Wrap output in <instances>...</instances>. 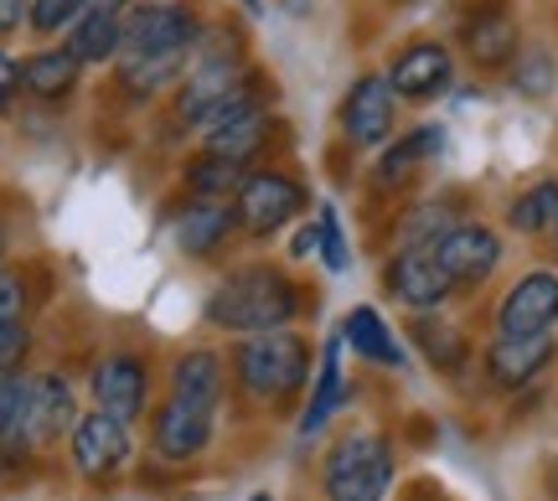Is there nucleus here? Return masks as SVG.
Wrapping results in <instances>:
<instances>
[{"instance_id": "nucleus-1", "label": "nucleus", "mask_w": 558, "mask_h": 501, "mask_svg": "<svg viewBox=\"0 0 558 501\" xmlns=\"http://www.w3.org/2000/svg\"><path fill=\"white\" fill-rule=\"evenodd\" d=\"M207 316L222 331H243V337H264L295 316V284L279 269H239L218 284V295L207 301Z\"/></svg>"}, {"instance_id": "nucleus-13", "label": "nucleus", "mask_w": 558, "mask_h": 501, "mask_svg": "<svg viewBox=\"0 0 558 501\" xmlns=\"http://www.w3.org/2000/svg\"><path fill=\"white\" fill-rule=\"evenodd\" d=\"M554 362V337L543 331V337H497L492 341V352H486V367H492V378L501 388H522V382H533Z\"/></svg>"}, {"instance_id": "nucleus-37", "label": "nucleus", "mask_w": 558, "mask_h": 501, "mask_svg": "<svg viewBox=\"0 0 558 501\" xmlns=\"http://www.w3.org/2000/svg\"><path fill=\"white\" fill-rule=\"evenodd\" d=\"M124 5H130V0H83V11H114V16H120Z\"/></svg>"}, {"instance_id": "nucleus-21", "label": "nucleus", "mask_w": 558, "mask_h": 501, "mask_svg": "<svg viewBox=\"0 0 558 501\" xmlns=\"http://www.w3.org/2000/svg\"><path fill=\"white\" fill-rule=\"evenodd\" d=\"M120 47H124V21L114 16V11H83V16L73 21L68 52L78 62H109Z\"/></svg>"}, {"instance_id": "nucleus-6", "label": "nucleus", "mask_w": 558, "mask_h": 501, "mask_svg": "<svg viewBox=\"0 0 558 501\" xmlns=\"http://www.w3.org/2000/svg\"><path fill=\"white\" fill-rule=\"evenodd\" d=\"M300 207H305L300 181L279 176V171H248L239 186V222L248 233H279Z\"/></svg>"}, {"instance_id": "nucleus-16", "label": "nucleus", "mask_w": 558, "mask_h": 501, "mask_svg": "<svg viewBox=\"0 0 558 501\" xmlns=\"http://www.w3.org/2000/svg\"><path fill=\"white\" fill-rule=\"evenodd\" d=\"M213 435V414L186 408V403H166L156 414V450L166 461H192Z\"/></svg>"}, {"instance_id": "nucleus-4", "label": "nucleus", "mask_w": 558, "mask_h": 501, "mask_svg": "<svg viewBox=\"0 0 558 501\" xmlns=\"http://www.w3.org/2000/svg\"><path fill=\"white\" fill-rule=\"evenodd\" d=\"M202 37L197 16L186 5H171V0H150V5H135L124 16V58H156V52H192Z\"/></svg>"}, {"instance_id": "nucleus-30", "label": "nucleus", "mask_w": 558, "mask_h": 501, "mask_svg": "<svg viewBox=\"0 0 558 501\" xmlns=\"http://www.w3.org/2000/svg\"><path fill=\"white\" fill-rule=\"evenodd\" d=\"M73 16H83V0H32V26L37 32H58Z\"/></svg>"}, {"instance_id": "nucleus-33", "label": "nucleus", "mask_w": 558, "mask_h": 501, "mask_svg": "<svg viewBox=\"0 0 558 501\" xmlns=\"http://www.w3.org/2000/svg\"><path fill=\"white\" fill-rule=\"evenodd\" d=\"M21 305H26L21 280L11 274V269H0V321H21Z\"/></svg>"}, {"instance_id": "nucleus-28", "label": "nucleus", "mask_w": 558, "mask_h": 501, "mask_svg": "<svg viewBox=\"0 0 558 501\" xmlns=\"http://www.w3.org/2000/svg\"><path fill=\"white\" fill-rule=\"evenodd\" d=\"M243 176H248V171H243L239 161H222V156H202V161H192V171H186V181H192L197 192H207V197L239 192Z\"/></svg>"}, {"instance_id": "nucleus-35", "label": "nucleus", "mask_w": 558, "mask_h": 501, "mask_svg": "<svg viewBox=\"0 0 558 501\" xmlns=\"http://www.w3.org/2000/svg\"><path fill=\"white\" fill-rule=\"evenodd\" d=\"M26 16H32V5H26V0H0V37H5V32H16Z\"/></svg>"}, {"instance_id": "nucleus-39", "label": "nucleus", "mask_w": 558, "mask_h": 501, "mask_svg": "<svg viewBox=\"0 0 558 501\" xmlns=\"http://www.w3.org/2000/svg\"><path fill=\"white\" fill-rule=\"evenodd\" d=\"M248 501H275V497H264V491H259V497H248Z\"/></svg>"}, {"instance_id": "nucleus-38", "label": "nucleus", "mask_w": 558, "mask_h": 501, "mask_svg": "<svg viewBox=\"0 0 558 501\" xmlns=\"http://www.w3.org/2000/svg\"><path fill=\"white\" fill-rule=\"evenodd\" d=\"M243 5H248V16H259V11H264L259 0H243Z\"/></svg>"}, {"instance_id": "nucleus-19", "label": "nucleus", "mask_w": 558, "mask_h": 501, "mask_svg": "<svg viewBox=\"0 0 558 501\" xmlns=\"http://www.w3.org/2000/svg\"><path fill=\"white\" fill-rule=\"evenodd\" d=\"M341 337H347V346H352L357 357L383 362V367H403V346L393 341L388 321H383L373 305H357V310L347 316V326H341Z\"/></svg>"}, {"instance_id": "nucleus-26", "label": "nucleus", "mask_w": 558, "mask_h": 501, "mask_svg": "<svg viewBox=\"0 0 558 501\" xmlns=\"http://www.w3.org/2000/svg\"><path fill=\"white\" fill-rule=\"evenodd\" d=\"M558 222V186L554 181H538L533 192H522L512 201V228L518 233H554Z\"/></svg>"}, {"instance_id": "nucleus-40", "label": "nucleus", "mask_w": 558, "mask_h": 501, "mask_svg": "<svg viewBox=\"0 0 558 501\" xmlns=\"http://www.w3.org/2000/svg\"><path fill=\"white\" fill-rule=\"evenodd\" d=\"M554 239H558V222H554Z\"/></svg>"}, {"instance_id": "nucleus-27", "label": "nucleus", "mask_w": 558, "mask_h": 501, "mask_svg": "<svg viewBox=\"0 0 558 501\" xmlns=\"http://www.w3.org/2000/svg\"><path fill=\"white\" fill-rule=\"evenodd\" d=\"M186 68V52H156V58H124V83L135 94H150V88H166Z\"/></svg>"}, {"instance_id": "nucleus-22", "label": "nucleus", "mask_w": 558, "mask_h": 501, "mask_svg": "<svg viewBox=\"0 0 558 501\" xmlns=\"http://www.w3.org/2000/svg\"><path fill=\"white\" fill-rule=\"evenodd\" d=\"M341 403V337L326 341V362H320V382L316 393H311V408H305V419H300V435L311 440L320 435V424L331 419V408Z\"/></svg>"}, {"instance_id": "nucleus-31", "label": "nucleus", "mask_w": 558, "mask_h": 501, "mask_svg": "<svg viewBox=\"0 0 558 501\" xmlns=\"http://www.w3.org/2000/svg\"><path fill=\"white\" fill-rule=\"evenodd\" d=\"M518 88L522 94H548L554 88V62L543 58V52H527V62L518 68Z\"/></svg>"}, {"instance_id": "nucleus-17", "label": "nucleus", "mask_w": 558, "mask_h": 501, "mask_svg": "<svg viewBox=\"0 0 558 501\" xmlns=\"http://www.w3.org/2000/svg\"><path fill=\"white\" fill-rule=\"evenodd\" d=\"M222 393V362L213 352H186L177 362V378H171V403H186V408H202L213 414Z\"/></svg>"}, {"instance_id": "nucleus-15", "label": "nucleus", "mask_w": 558, "mask_h": 501, "mask_svg": "<svg viewBox=\"0 0 558 501\" xmlns=\"http://www.w3.org/2000/svg\"><path fill=\"white\" fill-rule=\"evenodd\" d=\"M460 41H465V52H471L476 62L497 68V62L512 58V47H518V26H512V16H507L501 5H481V11L465 16Z\"/></svg>"}, {"instance_id": "nucleus-9", "label": "nucleus", "mask_w": 558, "mask_h": 501, "mask_svg": "<svg viewBox=\"0 0 558 501\" xmlns=\"http://www.w3.org/2000/svg\"><path fill=\"white\" fill-rule=\"evenodd\" d=\"M73 461L88 481H104L114 476L124 461H130V435H124L120 419L109 414H88V419L73 424Z\"/></svg>"}, {"instance_id": "nucleus-18", "label": "nucleus", "mask_w": 558, "mask_h": 501, "mask_svg": "<svg viewBox=\"0 0 558 501\" xmlns=\"http://www.w3.org/2000/svg\"><path fill=\"white\" fill-rule=\"evenodd\" d=\"M0 450H32V378L0 372Z\"/></svg>"}, {"instance_id": "nucleus-32", "label": "nucleus", "mask_w": 558, "mask_h": 501, "mask_svg": "<svg viewBox=\"0 0 558 501\" xmlns=\"http://www.w3.org/2000/svg\"><path fill=\"white\" fill-rule=\"evenodd\" d=\"M26 352V326L21 321H0V372H11V362Z\"/></svg>"}, {"instance_id": "nucleus-25", "label": "nucleus", "mask_w": 558, "mask_h": 501, "mask_svg": "<svg viewBox=\"0 0 558 501\" xmlns=\"http://www.w3.org/2000/svg\"><path fill=\"white\" fill-rule=\"evenodd\" d=\"M228 228H233V218H228L222 207H192V212H181V222H177V243L186 254H213Z\"/></svg>"}, {"instance_id": "nucleus-34", "label": "nucleus", "mask_w": 558, "mask_h": 501, "mask_svg": "<svg viewBox=\"0 0 558 501\" xmlns=\"http://www.w3.org/2000/svg\"><path fill=\"white\" fill-rule=\"evenodd\" d=\"M16 88H21V68L5 52H0V114L11 109V99H16Z\"/></svg>"}, {"instance_id": "nucleus-23", "label": "nucleus", "mask_w": 558, "mask_h": 501, "mask_svg": "<svg viewBox=\"0 0 558 501\" xmlns=\"http://www.w3.org/2000/svg\"><path fill=\"white\" fill-rule=\"evenodd\" d=\"M264 140H269V120L254 109V114H243V120L213 130V135H207V156H222V161H239L243 166Z\"/></svg>"}, {"instance_id": "nucleus-10", "label": "nucleus", "mask_w": 558, "mask_h": 501, "mask_svg": "<svg viewBox=\"0 0 558 501\" xmlns=\"http://www.w3.org/2000/svg\"><path fill=\"white\" fill-rule=\"evenodd\" d=\"M388 290L399 295L403 305H414V310H435V305L450 301V274L435 264L429 248H403L399 259L388 264Z\"/></svg>"}, {"instance_id": "nucleus-24", "label": "nucleus", "mask_w": 558, "mask_h": 501, "mask_svg": "<svg viewBox=\"0 0 558 501\" xmlns=\"http://www.w3.org/2000/svg\"><path fill=\"white\" fill-rule=\"evenodd\" d=\"M439 145H445V130H439V124H424V130H414L409 140H399L393 150H388V156H383L378 181H383V186H399V181L409 176V171H414L424 156H435Z\"/></svg>"}, {"instance_id": "nucleus-2", "label": "nucleus", "mask_w": 558, "mask_h": 501, "mask_svg": "<svg viewBox=\"0 0 558 501\" xmlns=\"http://www.w3.org/2000/svg\"><path fill=\"white\" fill-rule=\"evenodd\" d=\"M388 486H393V450H388L383 435L352 429L326 455V491H331V501H383Z\"/></svg>"}, {"instance_id": "nucleus-5", "label": "nucleus", "mask_w": 558, "mask_h": 501, "mask_svg": "<svg viewBox=\"0 0 558 501\" xmlns=\"http://www.w3.org/2000/svg\"><path fill=\"white\" fill-rule=\"evenodd\" d=\"M429 254L435 264L450 274V284H481L501 259V243L492 228H481V222H456V228H445L435 243H429Z\"/></svg>"}, {"instance_id": "nucleus-12", "label": "nucleus", "mask_w": 558, "mask_h": 501, "mask_svg": "<svg viewBox=\"0 0 558 501\" xmlns=\"http://www.w3.org/2000/svg\"><path fill=\"white\" fill-rule=\"evenodd\" d=\"M94 399H99V414L130 424L145 408V367L135 357H104L94 367Z\"/></svg>"}, {"instance_id": "nucleus-7", "label": "nucleus", "mask_w": 558, "mask_h": 501, "mask_svg": "<svg viewBox=\"0 0 558 501\" xmlns=\"http://www.w3.org/2000/svg\"><path fill=\"white\" fill-rule=\"evenodd\" d=\"M558 321V274L538 269L512 284V295L501 301V337H543Z\"/></svg>"}, {"instance_id": "nucleus-11", "label": "nucleus", "mask_w": 558, "mask_h": 501, "mask_svg": "<svg viewBox=\"0 0 558 501\" xmlns=\"http://www.w3.org/2000/svg\"><path fill=\"white\" fill-rule=\"evenodd\" d=\"M450 73H456V62H450V52H445L439 41H414V47L388 68V88L403 94V99H435V94L450 88Z\"/></svg>"}, {"instance_id": "nucleus-29", "label": "nucleus", "mask_w": 558, "mask_h": 501, "mask_svg": "<svg viewBox=\"0 0 558 501\" xmlns=\"http://www.w3.org/2000/svg\"><path fill=\"white\" fill-rule=\"evenodd\" d=\"M316 228H320V259H326V269H331V274H341V269L352 264V254H347V239H341V222H337V207H331V201L320 207Z\"/></svg>"}, {"instance_id": "nucleus-20", "label": "nucleus", "mask_w": 558, "mask_h": 501, "mask_svg": "<svg viewBox=\"0 0 558 501\" xmlns=\"http://www.w3.org/2000/svg\"><path fill=\"white\" fill-rule=\"evenodd\" d=\"M78 68L83 62L68 52V47H52V52H37L32 62H21V88L37 94V99H62L78 88Z\"/></svg>"}, {"instance_id": "nucleus-8", "label": "nucleus", "mask_w": 558, "mask_h": 501, "mask_svg": "<svg viewBox=\"0 0 558 501\" xmlns=\"http://www.w3.org/2000/svg\"><path fill=\"white\" fill-rule=\"evenodd\" d=\"M341 130H347V140L352 145H383L393 135V88L388 78H357L352 83V94L341 103Z\"/></svg>"}, {"instance_id": "nucleus-14", "label": "nucleus", "mask_w": 558, "mask_h": 501, "mask_svg": "<svg viewBox=\"0 0 558 501\" xmlns=\"http://www.w3.org/2000/svg\"><path fill=\"white\" fill-rule=\"evenodd\" d=\"M73 424H78L73 388H68L58 372L32 378V444H47V440H58V435H73Z\"/></svg>"}, {"instance_id": "nucleus-36", "label": "nucleus", "mask_w": 558, "mask_h": 501, "mask_svg": "<svg viewBox=\"0 0 558 501\" xmlns=\"http://www.w3.org/2000/svg\"><path fill=\"white\" fill-rule=\"evenodd\" d=\"M290 248H295V259H305L311 248H320V228H305V233H295V243H290Z\"/></svg>"}, {"instance_id": "nucleus-3", "label": "nucleus", "mask_w": 558, "mask_h": 501, "mask_svg": "<svg viewBox=\"0 0 558 501\" xmlns=\"http://www.w3.org/2000/svg\"><path fill=\"white\" fill-rule=\"evenodd\" d=\"M239 372L243 388L259 393V399H284L295 393L305 372H311V346L295 337V331H264V337H248L239 352Z\"/></svg>"}]
</instances>
